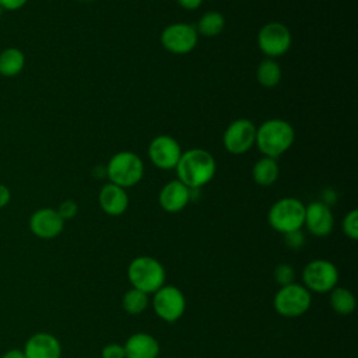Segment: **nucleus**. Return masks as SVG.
Listing matches in <instances>:
<instances>
[{
    "instance_id": "nucleus-29",
    "label": "nucleus",
    "mask_w": 358,
    "mask_h": 358,
    "mask_svg": "<svg viewBox=\"0 0 358 358\" xmlns=\"http://www.w3.org/2000/svg\"><path fill=\"white\" fill-rule=\"evenodd\" d=\"M102 358H126L124 347L119 343H109L101 351Z\"/></svg>"
},
{
    "instance_id": "nucleus-21",
    "label": "nucleus",
    "mask_w": 358,
    "mask_h": 358,
    "mask_svg": "<svg viewBox=\"0 0 358 358\" xmlns=\"http://www.w3.org/2000/svg\"><path fill=\"white\" fill-rule=\"evenodd\" d=\"M329 303L333 312L340 316H348L355 310L357 299L354 294L345 287H334L329 292Z\"/></svg>"
},
{
    "instance_id": "nucleus-33",
    "label": "nucleus",
    "mask_w": 358,
    "mask_h": 358,
    "mask_svg": "<svg viewBox=\"0 0 358 358\" xmlns=\"http://www.w3.org/2000/svg\"><path fill=\"white\" fill-rule=\"evenodd\" d=\"M1 358H25V354L22 350H18V348H11L8 351H6Z\"/></svg>"
},
{
    "instance_id": "nucleus-1",
    "label": "nucleus",
    "mask_w": 358,
    "mask_h": 358,
    "mask_svg": "<svg viewBox=\"0 0 358 358\" xmlns=\"http://www.w3.org/2000/svg\"><path fill=\"white\" fill-rule=\"evenodd\" d=\"M175 169L178 180L190 190H196L207 185L214 178L217 164L207 150L192 148L182 152Z\"/></svg>"
},
{
    "instance_id": "nucleus-32",
    "label": "nucleus",
    "mask_w": 358,
    "mask_h": 358,
    "mask_svg": "<svg viewBox=\"0 0 358 358\" xmlns=\"http://www.w3.org/2000/svg\"><path fill=\"white\" fill-rule=\"evenodd\" d=\"M178 3L185 10H196L201 6L203 0H178Z\"/></svg>"
},
{
    "instance_id": "nucleus-20",
    "label": "nucleus",
    "mask_w": 358,
    "mask_h": 358,
    "mask_svg": "<svg viewBox=\"0 0 358 358\" xmlns=\"http://www.w3.org/2000/svg\"><path fill=\"white\" fill-rule=\"evenodd\" d=\"M280 175V166L275 158L263 157L255 162L252 168V178L259 186H271Z\"/></svg>"
},
{
    "instance_id": "nucleus-25",
    "label": "nucleus",
    "mask_w": 358,
    "mask_h": 358,
    "mask_svg": "<svg viewBox=\"0 0 358 358\" xmlns=\"http://www.w3.org/2000/svg\"><path fill=\"white\" fill-rule=\"evenodd\" d=\"M274 280L280 287L295 282V268L288 263H280L274 268Z\"/></svg>"
},
{
    "instance_id": "nucleus-14",
    "label": "nucleus",
    "mask_w": 358,
    "mask_h": 358,
    "mask_svg": "<svg viewBox=\"0 0 358 358\" xmlns=\"http://www.w3.org/2000/svg\"><path fill=\"white\" fill-rule=\"evenodd\" d=\"M303 225L315 236H327L334 227V217L329 204L323 201H312L305 206Z\"/></svg>"
},
{
    "instance_id": "nucleus-4",
    "label": "nucleus",
    "mask_w": 358,
    "mask_h": 358,
    "mask_svg": "<svg viewBox=\"0 0 358 358\" xmlns=\"http://www.w3.org/2000/svg\"><path fill=\"white\" fill-rule=\"evenodd\" d=\"M267 221L282 235L301 229L305 221V204L295 197H282L270 207Z\"/></svg>"
},
{
    "instance_id": "nucleus-6",
    "label": "nucleus",
    "mask_w": 358,
    "mask_h": 358,
    "mask_svg": "<svg viewBox=\"0 0 358 358\" xmlns=\"http://www.w3.org/2000/svg\"><path fill=\"white\" fill-rule=\"evenodd\" d=\"M312 305V292L302 284L291 282L280 287L273 298V306L280 316L298 317L309 310Z\"/></svg>"
},
{
    "instance_id": "nucleus-30",
    "label": "nucleus",
    "mask_w": 358,
    "mask_h": 358,
    "mask_svg": "<svg viewBox=\"0 0 358 358\" xmlns=\"http://www.w3.org/2000/svg\"><path fill=\"white\" fill-rule=\"evenodd\" d=\"M28 0H0V6L4 11H17L22 8Z\"/></svg>"
},
{
    "instance_id": "nucleus-11",
    "label": "nucleus",
    "mask_w": 358,
    "mask_h": 358,
    "mask_svg": "<svg viewBox=\"0 0 358 358\" xmlns=\"http://www.w3.org/2000/svg\"><path fill=\"white\" fill-rule=\"evenodd\" d=\"M256 140V126L249 119L234 120L224 131L222 143L229 154L241 155L248 152Z\"/></svg>"
},
{
    "instance_id": "nucleus-31",
    "label": "nucleus",
    "mask_w": 358,
    "mask_h": 358,
    "mask_svg": "<svg viewBox=\"0 0 358 358\" xmlns=\"http://www.w3.org/2000/svg\"><path fill=\"white\" fill-rule=\"evenodd\" d=\"M10 200H11L10 189L6 185L0 183V208H4L10 203Z\"/></svg>"
},
{
    "instance_id": "nucleus-35",
    "label": "nucleus",
    "mask_w": 358,
    "mask_h": 358,
    "mask_svg": "<svg viewBox=\"0 0 358 358\" xmlns=\"http://www.w3.org/2000/svg\"><path fill=\"white\" fill-rule=\"evenodd\" d=\"M83 1H90V0H83Z\"/></svg>"
},
{
    "instance_id": "nucleus-28",
    "label": "nucleus",
    "mask_w": 358,
    "mask_h": 358,
    "mask_svg": "<svg viewBox=\"0 0 358 358\" xmlns=\"http://www.w3.org/2000/svg\"><path fill=\"white\" fill-rule=\"evenodd\" d=\"M284 242L289 249H301L305 243V235L301 229L284 234Z\"/></svg>"
},
{
    "instance_id": "nucleus-17",
    "label": "nucleus",
    "mask_w": 358,
    "mask_h": 358,
    "mask_svg": "<svg viewBox=\"0 0 358 358\" xmlns=\"http://www.w3.org/2000/svg\"><path fill=\"white\" fill-rule=\"evenodd\" d=\"M98 201L101 208L112 217L122 215L127 207H129V196L126 193V189L115 185V183H106L102 186L98 194Z\"/></svg>"
},
{
    "instance_id": "nucleus-22",
    "label": "nucleus",
    "mask_w": 358,
    "mask_h": 358,
    "mask_svg": "<svg viewBox=\"0 0 358 358\" xmlns=\"http://www.w3.org/2000/svg\"><path fill=\"white\" fill-rule=\"evenodd\" d=\"M256 78L266 88L275 87L281 80V67H280V64L275 60L270 59V57L262 60L257 66V70H256Z\"/></svg>"
},
{
    "instance_id": "nucleus-2",
    "label": "nucleus",
    "mask_w": 358,
    "mask_h": 358,
    "mask_svg": "<svg viewBox=\"0 0 358 358\" xmlns=\"http://www.w3.org/2000/svg\"><path fill=\"white\" fill-rule=\"evenodd\" d=\"M294 140V127L282 119H268L256 129L255 144L264 157H280L292 145Z\"/></svg>"
},
{
    "instance_id": "nucleus-5",
    "label": "nucleus",
    "mask_w": 358,
    "mask_h": 358,
    "mask_svg": "<svg viewBox=\"0 0 358 358\" xmlns=\"http://www.w3.org/2000/svg\"><path fill=\"white\" fill-rule=\"evenodd\" d=\"M144 175V164L141 158L131 151L116 152L106 165V176L110 183L123 189L137 185Z\"/></svg>"
},
{
    "instance_id": "nucleus-26",
    "label": "nucleus",
    "mask_w": 358,
    "mask_h": 358,
    "mask_svg": "<svg viewBox=\"0 0 358 358\" xmlns=\"http://www.w3.org/2000/svg\"><path fill=\"white\" fill-rule=\"evenodd\" d=\"M341 229L344 235L351 241L358 239V211L355 208L344 215L341 222Z\"/></svg>"
},
{
    "instance_id": "nucleus-13",
    "label": "nucleus",
    "mask_w": 358,
    "mask_h": 358,
    "mask_svg": "<svg viewBox=\"0 0 358 358\" xmlns=\"http://www.w3.org/2000/svg\"><path fill=\"white\" fill-rule=\"evenodd\" d=\"M29 231L39 239H53L59 236L64 228V221L56 208L42 207L34 211L28 221Z\"/></svg>"
},
{
    "instance_id": "nucleus-34",
    "label": "nucleus",
    "mask_w": 358,
    "mask_h": 358,
    "mask_svg": "<svg viewBox=\"0 0 358 358\" xmlns=\"http://www.w3.org/2000/svg\"><path fill=\"white\" fill-rule=\"evenodd\" d=\"M3 14H4V10H3V7H1V6H0V18H1V17H3Z\"/></svg>"
},
{
    "instance_id": "nucleus-12",
    "label": "nucleus",
    "mask_w": 358,
    "mask_h": 358,
    "mask_svg": "<svg viewBox=\"0 0 358 358\" xmlns=\"http://www.w3.org/2000/svg\"><path fill=\"white\" fill-rule=\"evenodd\" d=\"M182 152L180 144L168 134L154 137L148 145L150 161L159 169L175 168Z\"/></svg>"
},
{
    "instance_id": "nucleus-8",
    "label": "nucleus",
    "mask_w": 358,
    "mask_h": 358,
    "mask_svg": "<svg viewBox=\"0 0 358 358\" xmlns=\"http://www.w3.org/2000/svg\"><path fill=\"white\" fill-rule=\"evenodd\" d=\"M151 303L155 315L166 323L179 320L186 310V298L180 288L175 285L164 284L152 294Z\"/></svg>"
},
{
    "instance_id": "nucleus-3",
    "label": "nucleus",
    "mask_w": 358,
    "mask_h": 358,
    "mask_svg": "<svg viewBox=\"0 0 358 358\" xmlns=\"http://www.w3.org/2000/svg\"><path fill=\"white\" fill-rule=\"evenodd\" d=\"M127 278L133 288L150 295L165 284L166 273L155 257L137 256L127 266Z\"/></svg>"
},
{
    "instance_id": "nucleus-7",
    "label": "nucleus",
    "mask_w": 358,
    "mask_h": 358,
    "mask_svg": "<svg viewBox=\"0 0 358 358\" xmlns=\"http://www.w3.org/2000/svg\"><path fill=\"white\" fill-rule=\"evenodd\" d=\"M302 285L315 294L330 292L338 282V268L326 259L310 260L302 270Z\"/></svg>"
},
{
    "instance_id": "nucleus-23",
    "label": "nucleus",
    "mask_w": 358,
    "mask_h": 358,
    "mask_svg": "<svg viewBox=\"0 0 358 358\" xmlns=\"http://www.w3.org/2000/svg\"><path fill=\"white\" fill-rule=\"evenodd\" d=\"M150 299L148 294L137 289V288H129L123 296H122V308L129 315H140L148 308Z\"/></svg>"
},
{
    "instance_id": "nucleus-15",
    "label": "nucleus",
    "mask_w": 358,
    "mask_h": 358,
    "mask_svg": "<svg viewBox=\"0 0 358 358\" xmlns=\"http://www.w3.org/2000/svg\"><path fill=\"white\" fill-rule=\"evenodd\" d=\"M25 358H62V344L56 336L48 331L32 334L22 348Z\"/></svg>"
},
{
    "instance_id": "nucleus-10",
    "label": "nucleus",
    "mask_w": 358,
    "mask_h": 358,
    "mask_svg": "<svg viewBox=\"0 0 358 358\" xmlns=\"http://www.w3.org/2000/svg\"><path fill=\"white\" fill-rule=\"evenodd\" d=\"M291 43V32L281 22H268L263 25L257 34V45L260 50L270 59L287 53Z\"/></svg>"
},
{
    "instance_id": "nucleus-16",
    "label": "nucleus",
    "mask_w": 358,
    "mask_h": 358,
    "mask_svg": "<svg viewBox=\"0 0 358 358\" xmlns=\"http://www.w3.org/2000/svg\"><path fill=\"white\" fill-rule=\"evenodd\" d=\"M192 190L185 186L180 180L175 179L165 183L159 192L158 201L164 211L166 213H179L190 201Z\"/></svg>"
},
{
    "instance_id": "nucleus-27",
    "label": "nucleus",
    "mask_w": 358,
    "mask_h": 358,
    "mask_svg": "<svg viewBox=\"0 0 358 358\" xmlns=\"http://www.w3.org/2000/svg\"><path fill=\"white\" fill-rule=\"evenodd\" d=\"M56 211L63 218V221H67V220H71V218H74L77 215L78 204L74 200H64V201H62L59 204Z\"/></svg>"
},
{
    "instance_id": "nucleus-24",
    "label": "nucleus",
    "mask_w": 358,
    "mask_h": 358,
    "mask_svg": "<svg viewBox=\"0 0 358 358\" xmlns=\"http://www.w3.org/2000/svg\"><path fill=\"white\" fill-rule=\"evenodd\" d=\"M224 27H225V18L221 13L207 11L199 20L196 25V31L197 34H201L204 36H215L222 32Z\"/></svg>"
},
{
    "instance_id": "nucleus-9",
    "label": "nucleus",
    "mask_w": 358,
    "mask_h": 358,
    "mask_svg": "<svg viewBox=\"0 0 358 358\" xmlns=\"http://www.w3.org/2000/svg\"><path fill=\"white\" fill-rule=\"evenodd\" d=\"M199 34L194 25L186 22H175L164 28L161 32L162 46L173 55H186L197 45Z\"/></svg>"
},
{
    "instance_id": "nucleus-19",
    "label": "nucleus",
    "mask_w": 358,
    "mask_h": 358,
    "mask_svg": "<svg viewBox=\"0 0 358 358\" xmlns=\"http://www.w3.org/2000/svg\"><path fill=\"white\" fill-rule=\"evenodd\" d=\"M25 67V55L21 49L10 46L0 52V76L11 78L18 76Z\"/></svg>"
},
{
    "instance_id": "nucleus-18",
    "label": "nucleus",
    "mask_w": 358,
    "mask_h": 358,
    "mask_svg": "<svg viewBox=\"0 0 358 358\" xmlns=\"http://www.w3.org/2000/svg\"><path fill=\"white\" fill-rule=\"evenodd\" d=\"M123 347L126 358H158L161 350L158 340L148 333L131 334Z\"/></svg>"
}]
</instances>
